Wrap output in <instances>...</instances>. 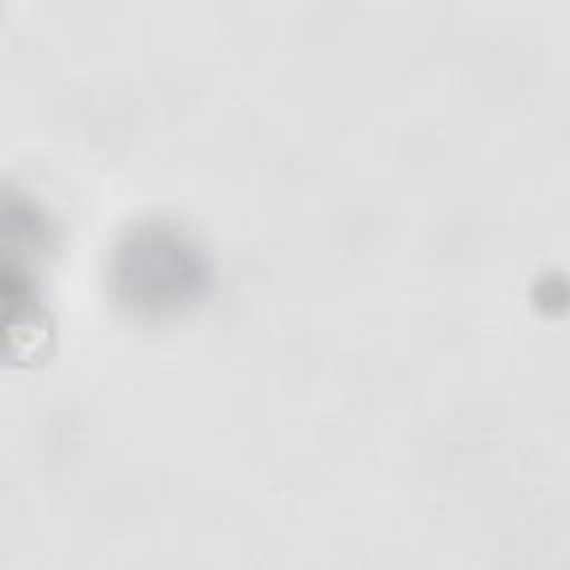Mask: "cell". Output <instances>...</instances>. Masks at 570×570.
<instances>
[{"instance_id":"cell-1","label":"cell","mask_w":570,"mask_h":570,"mask_svg":"<svg viewBox=\"0 0 570 570\" xmlns=\"http://www.w3.org/2000/svg\"><path fill=\"white\" fill-rule=\"evenodd\" d=\"M207 276L200 247L160 223L129 232L114 256V289L125 307L142 316H165L194 303Z\"/></svg>"}]
</instances>
